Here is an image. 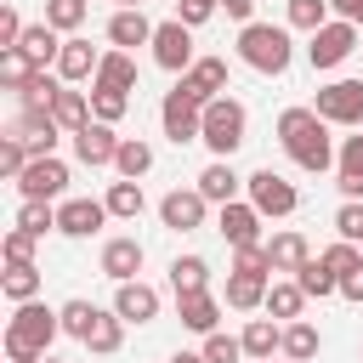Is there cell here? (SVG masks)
Wrapping results in <instances>:
<instances>
[{
    "label": "cell",
    "mask_w": 363,
    "mask_h": 363,
    "mask_svg": "<svg viewBox=\"0 0 363 363\" xmlns=\"http://www.w3.org/2000/svg\"><path fill=\"white\" fill-rule=\"evenodd\" d=\"M278 142H284V153L306 176H323L340 159L335 153V136H329V119H318V108H284L278 113Z\"/></svg>",
    "instance_id": "cell-1"
},
{
    "label": "cell",
    "mask_w": 363,
    "mask_h": 363,
    "mask_svg": "<svg viewBox=\"0 0 363 363\" xmlns=\"http://www.w3.org/2000/svg\"><path fill=\"white\" fill-rule=\"evenodd\" d=\"M57 335H62V312H51L40 301H23L6 318V363H45Z\"/></svg>",
    "instance_id": "cell-2"
},
{
    "label": "cell",
    "mask_w": 363,
    "mask_h": 363,
    "mask_svg": "<svg viewBox=\"0 0 363 363\" xmlns=\"http://www.w3.org/2000/svg\"><path fill=\"white\" fill-rule=\"evenodd\" d=\"M238 62L255 68V74H289V62H295L289 28H278V23H250V28H238Z\"/></svg>",
    "instance_id": "cell-3"
},
{
    "label": "cell",
    "mask_w": 363,
    "mask_h": 363,
    "mask_svg": "<svg viewBox=\"0 0 363 363\" xmlns=\"http://www.w3.org/2000/svg\"><path fill=\"white\" fill-rule=\"evenodd\" d=\"M244 130H250V113H244V102L238 96H216L210 108H204V147L216 153V159H233L238 147H244Z\"/></svg>",
    "instance_id": "cell-4"
},
{
    "label": "cell",
    "mask_w": 363,
    "mask_h": 363,
    "mask_svg": "<svg viewBox=\"0 0 363 363\" xmlns=\"http://www.w3.org/2000/svg\"><path fill=\"white\" fill-rule=\"evenodd\" d=\"M352 51H357V23H340V17H329V23H323V28L306 40V62H312L318 74L340 68Z\"/></svg>",
    "instance_id": "cell-5"
},
{
    "label": "cell",
    "mask_w": 363,
    "mask_h": 363,
    "mask_svg": "<svg viewBox=\"0 0 363 363\" xmlns=\"http://www.w3.org/2000/svg\"><path fill=\"white\" fill-rule=\"evenodd\" d=\"M159 125H164V136H170L176 147H187V142L204 136V102H193V96L176 85V91H164V102H159Z\"/></svg>",
    "instance_id": "cell-6"
},
{
    "label": "cell",
    "mask_w": 363,
    "mask_h": 363,
    "mask_svg": "<svg viewBox=\"0 0 363 363\" xmlns=\"http://www.w3.org/2000/svg\"><path fill=\"white\" fill-rule=\"evenodd\" d=\"M244 187H250V204H255L261 216H295V204H301L295 182H284L272 164H261L255 176H244Z\"/></svg>",
    "instance_id": "cell-7"
},
{
    "label": "cell",
    "mask_w": 363,
    "mask_h": 363,
    "mask_svg": "<svg viewBox=\"0 0 363 363\" xmlns=\"http://www.w3.org/2000/svg\"><path fill=\"white\" fill-rule=\"evenodd\" d=\"M153 62L164 68V74H187L199 57H193V28L182 23V17H170V23H159L153 28Z\"/></svg>",
    "instance_id": "cell-8"
},
{
    "label": "cell",
    "mask_w": 363,
    "mask_h": 363,
    "mask_svg": "<svg viewBox=\"0 0 363 363\" xmlns=\"http://www.w3.org/2000/svg\"><path fill=\"white\" fill-rule=\"evenodd\" d=\"M17 193H23V199H40V204L62 199V193H68V164H62L57 153H40V159H28V170L17 176Z\"/></svg>",
    "instance_id": "cell-9"
},
{
    "label": "cell",
    "mask_w": 363,
    "mask_h": 363,
    "mask_svg": "<svg viewBox=\"0 0 363 363\" xmlns=\"http://www.w3.org/2000/svg\"><path fill=\"white\" fill-rule=\"evenodd\" d=\"M312 108L329 125H363V79H329Z\"/></svg>",
    "instance_id": "cell-10"
},
{
    "label": "cell",
    "mask_w": 363,
    "mask_h": 363,
    "mask_svg": "<svg viewBox=\"0 0 363 363\" xmlns=\"http://www.w3.org/2000/svg\"><path fill=\"white\" fill-rule=\"evenodd\" d=\"M204 210H210V199H204L199 187H170V193L159 199V221H164L170 233H199V227H204Z\"/></svg>",
    "instance_id": "cell-11"
},
{
    "label": "cell",
    "mask_w": 363,
    "mask_h": 363,
    "mask_svg": "<svg viewBox=\"0 0 363 363\" xmlns=\"http://www.w3.org/2000/svg\"><path fill=\"white\" fill-rule=\"evenodd\" d=\"M119 142H125V136H113V125L91 119L85 130H74V159L91 164V170H108V164L119 159Z\"/></svg>",
    "instance_id": "cell-12"
},
{
    "label": "cell",
    "mask_w": 363,
    "mask_h": 363,
    "mask_svg": "<svg viewBox=\"0 0 363 363\" xmlns=\"http://www.w3.org/2000/svg\"><path fill=\"white\" fill-rule=\"evenodd\" d=\"M216 233H221L233 250H250V244H261V210H255L250 199H233V204H221Z\"/></svg>",
    "instance_id": "cell-13"
},
{
    "label": "cell",
    "mask_w": 363,
    "mask_h": 363,
    "mask_svg": "<svg viewBox=\"0 0 363 363\" xmlns=\"http://www.w3.org/2000/svg\"><path fill=\"white\" fill-rule=\"evenodd\" d=\"M176 85H182L193 102H204V108H210L216 96H227V62H221V57H199Z\"/></svg>",
    "instance_id": "cell-14"
},
{
    "label": "cell",
    "mask_w": 363,
    "mask_h": 363,
    "mask_svg": "<svg viewBox=\"0 0 363 363\" xmlns=\"http://www.w3.org/2000/svg\"><path fill=\"white\" fill-rule=\"evenodd\" d=\"M96 68H102V51H96L91 40L68 34V40H62V57H57V79H62V85H79V79H96Z\"/></svg>",
    "instance_id": "cell-15"
},
{
    "label": "cell",
    "mask_w": 363,
    "mask_h": 363,
    "mask_svg": "<svg viewBox=\"0 0 363 363\" xmlns=\"http://www.w3.org/2000/svg\"><path fill=\"white\" fill-rule=\"evenodd\" d=\"M102 221H108L102 199H62L57 204V233H68V238H91Z\"/></svg>",
    "instance_id": "cell-16"
},
{
    "label": "cell",
    "mask_w": 363,
    "mask_h": 363,
    "mask_svg": "<svg viewBox=\"0 0 363 363\" xmlns=\"http://www.w3.org/2000/svg\"><path fill=\"white\" fill-rule=\"evenodd\" d=\"M6 136H17V142H23V147L40 159V153H57V136H62V125H57L51 113H17Z\"/></svg>",
    "instance_id": "cell-17"
},
{
    "label": "cell",
    "mask_w": 363,
    "mask_h": 363,
    "mask_svg": "<svg viewBox=\"0 0 363 363\" xmlns=\"http://www.w3.org/2000/svg\"><path fill=\"white\" fill-rule=\"evenodd\" d=\"M113 312H119L125 323H153V318H159V289L142 284V278H130V284L113 289Z\"/></svg>",
    "instance_id": "cell-18"
},
{
    "label": "cell",
    "mask_w": 363,
    "mask_h": 363,
    "mask_svg": "<svg viewBox=\"0 0 363 363\" xmlns=\"http://www.w3.org/2000/svg\"><path fill=\"white\" fill-rule=\"evenodd\" d=\"M153 28H159V23H147V11H113V17H108V45H113V51L153 45Z\"/></svg>",
    "instance_id": "cell-19"
},
{
    "label": "cell",
    "mask_w": 363,
    "mask_h": 363,
    "mask_svg": "<svg viewBox=\"0 0 363 363\" xmlns=\"http://www.w3.org/2000/svg\"><path fill=\"white\" fill-rule=\"evenodd\" d=\"M193 187H199L210 204H233V199H238V187H244V176L233 170V159H210V164L199 170V182H193Z\"/></svg>",
    "instance_id": "cell-20"
},
{
    "label": "cell",
    "mask_w": 363,
    "mask_h": 363,
    "mask_svg": "<svg viewBox=\"0 0 363 363\" xmlns=\"http://www.w3.org/2000/svg\"><path fill=\"white\" fill-rule=\"evenodd\" d=\"M142 261H147V250H142L136 238H108V244H102V272H108L113 284H130V278L142 272Z\"/></svg>",
    "instance_id": "cell-21"
},
{
    "label": "cell",
    "mask_w": 363,
    "mask_h": 363,
    "mask_svg": "<svg viewBox=\"0 0 363 363\" xmlns=\"http://www.w3.org/2000/svg\"><path fill=\"white\" fill-rule=\"evenodd\" d=\"M176 318H182L193 335H216V323H221V301H216L210 289H199V295H176Z\"/></svg>",
    "instance_id": "cell-22"
},
{
    "label": "cell",
    "mask_w": 363,
    "mask_h": 363,
    "mask_svg": "<svg viewBox=\"0 0 363 363\" xmlns=\"http://www.w3.org/2000/svg\"><path fill=\"white\" fill-rule=\"evenodd\" d=\"M238 340H244V357L250 363H267L272 352H284V323L278 318H250Z\"/></svg>",
    "instance_id": "cell-23"
},
{
    "label": "cell",
    "mask_w": 363,
    "mask_h": 363,
    "mask_svg": "<svg viewBox=\"0 0 363 363\" xmlns=\"http://www.w3.org/2000/svg\"><path fill=\"white\" fill-rule=\"evenodd\" d=\"M91 91H136V57L130 51H102V68L91 79Z\"/></svg>",
    "instance_id": "cell-24"
},
{
    "label": "cell",
    "mask_w": 363,
    "mask_h": 363,
    "mask_svg": "<svg viewBox=\"0 0 363 363\" xmlns=\"http://www.w3.org/2000/svg\"><path fill=\"white\" fill-rule=\"evenodd\" d=\"M267 255H272V272H301L306 261H312V244H306V233H272L267 238Z\"/></svg>",
    "instance_id": "cell-25"
},
{
    "label": "cell",
    "mask_w": 363,
    "mask_h": 363,
    "mask_svg": "<svg viewBox=\"0 0 363 363\" xmlns=\"http://www.w3.org/2000/svg\"><path fill=\"white\" fill-rule=\"evenodd\" d=\"M335 187L346 199H363V136H346L340 142V159H335Z\"/></svg>",
    "instance_id": "cell-26"
},
{
    "label": "cell",
    "mask_w": 363,
    "mask_h": 363,
    "mask_svg": "<svg viewBox=\"0 0 363 363\" xmlns=\"http://www.w3.org/2000/svg\"><path fill=\"white\" fill-rule=\"evenodd\" d=\"M51 119H57L68 136H74V130H85V125H91V96H85V91H74V85H62V91L51 96Z\"/></svg>",
    "instance_id": "cell-27"
},
{
    "label": "cell",
    "mask_w": 363,
    "mask_h": 363,
    "mask_svg": "<svg viewBox=\"0 0 363 363\" xmlns=\"http://www.w3.org/2000/svg\"><path fill=\"white\" fill-rule=\"evenodd\" d=\"M170 289H176V295L210 289V261H204V255H176V261H170Z\"/></svg>",
    "instance_id": "cell-28"
},
{
    "label": "cell",
    "mask_w": 363,
    "mask_h": 363,
    "mask_svg": "<svg viewBox=\"0 0 363 363\" xmlns=\"http://www.w3.org/2000/svg\"><path fill=\"white\" fill-rule=\"evenodd\" d=\"M301 306H306V289H301L295 278H284V284H272V289H267V306H261V312H267V318H278V323H295V318H301Z\"/></svg>",
    "instance_id": "cell-29"
},
{
    "label": "cell",
    "mask_w": 363,
    "mask_h": 363,
    "mask_svg": "<svg viewBox=\"0 0 363 363\" xmlns=\"http://www.w3.org/2000/svg\"><path fill=\"white\" fill-rule=\"evenodd\" d=\"M113 170H119V182H142V176L153 170V147H147L142 136H125V142H119V159H113Z\"/></svg>",
    "instance_id": "cell-30"
},
{
    "label": "cell",
    "mask_w": 363,
    "mask_h": 363,
    "mask_svg": "<svg viewBox=\"0 0 363 363\" xmlns=\"http://www.w3.org/2000/svg\"><path fill=\"white\" fill-rule=\"evenodd\" d=\"M23 51L45 68V62H57V57H62V34H57L51 23H28V28H23Z\"/></svg>",
    "instance_id": "cell-31"
},
{
    "label": "cell",
    "mask_w": 363,
    "mask_h": 363,
    "mask_svg": "<svg viewBox=\"0 0 363 363\" xmlns=\"http://www.w3.org/2000/svg\"><path fill=\"white\" fill-rule=\"evenodd\" d=\"M102 204H108V216H119V221H136V216L147 210V193H142V182H113Z\"/></svg>",
    "instance_id": "cell-32"
},
{
    "label": "cell",
    "mask_w": 363,
    "mask_h": 363,
    "mask_svg": "<svg viewBox=\"0 0 363 363\" xmlns=\"http://www.w3.org/2000/svg\"><path fill=\"white\" fill-rule=\"evenodd\" d=\"M267 278H244V272H233L227 278V306L233 312H255V306H267Z\"/></svg>",
    "instance_id": "cell-33"
},
{
    "label": "cell",
    "mask_w": 363,
    "mask_h": 363,
    "mask_svg": "<svg viewBox=\"0 0 363 363\" xmlns=\"http://www.w3.org/2000/svg\"><path fill=\"white\" fill-rule=\"evenodd\" d=\"M119 340H125V318H119V312H96V323H91L85 346H91L96 357H113V352H119Z\"/></svg>",
    "instance_id": "cell-34"
},
{
    "label": "cell",
    "mask_w": 363,
    "mask_h": 363,
    "mask_svg": "<svg viewBox=\"0 0 363 363\" xmlns=\"http://www.w3.org/2000/svg\"><path fill=\"white\" fill-rule=\"evenodd\" d=\"M318 346H323V340H318V329H312L306 318L284 323V357H289V363H312V357H318Z\"/></svg>",
    "instance_id": "cell-35"
},
{
    "label": "cell",
    "mask_w": 363,
    "mask_h": 363,
    "mask_svg": "<svg viewBox=\"0 0 363 363\" xmlns=\"http://www.w3.org/2000/svg\"><path fill=\"white\" fill-rule=\"evenodd\" d=\"M34 74H40V62H34V57H28L23 45L0 51V85H6V91H23V85H28Z\"/></svg>",
    "instance_id": "cell-36"
},
{
    "label": "cell",
    "mask_w": 363,
    "mask_h": 363,
    "mask_svg": "<svg viewBox=\"0 0 363 363\" xmlns=\"http://www.w3.org/2000/svg\"><path fill=\"white\" fill-rule=\"evenodd\" d=\"M295 284L306 289V301H329V295H340V278L323 267V255H318V261H306V267L295 272Z\"/></svg>",
    "instance_id": "cell-37"
},
{
    "label": "cell",
    "mask_w": 363,
    "mask_h": 363,
    "mask_svg": "<svg viewBox=\"0 0 363 363\" xmlns=\"http://www.w3.org/2000/svg\"><path fill=\"white\" fill-rule=\"evenodd\" d=\"M0 289H6V301H17V306L34 301V295H40V267H34V261H28V267H6V272H0Z\"/></svg>",
    "instance_id": "cell-38"
},
{
    "label": "cell",
    "mask_w": 363,
    "mask_h": 363,
    "mask_svg": "<svg viewBox=\"0 0 363 363\" xmlns=\"http://www.w3.org/2000/svg\"><path fill=\"white\" fill-rule=\"evenodd\" d=\"M85 17H91V6H85V0H45V23H51L57 34H74Z\"/></svg>",
    "instance_id": "cell-39"
},
{
    "label": "cell",
    "mask_w": 363,
    "mask_h": 363,
    "mask_svg": "<svg viewBox=\"0 0 363 363\" xmlns=\"http://www.w3.org/2000/svg\"><path fill=\"white\" fill-rule=\"evenodd\" d=\"M57 312H62V335H74V340H85V335H91V323H96V312H102V306H91V301H62V306H57Z\"/></svg>",
    "instance_id": "cell-40"
},
{
    "label": "cell",
    "mask_w": 363,
    "mask_h": 363,
    "mask_svg": "<svg viewBox=\"0 0 363 363\" xmlns=\"http://www.w3.org/2000/svg\"><path fill=\"white\" fill-rule=\"evenodd\" d=\"M323 267H329L335 278H346V272H357V267H363V244H346V238H335V244L323 250Z\"/></svg>",
    "instance_id": "cell-41"
},
{
    "label": "cell",
    "mask_w": 363,
    "mask_h": 363,
    "mask_svg": "<svg viewBox=\"0 0 363 363\" xmlns=\"http://www.w3.org/2000/svg\"><path fill=\"white\" fill-rule=\"evenodd\" d=\"M323 23H329V0H289V28L318 34Z\"/></svg>",
    "instance_id": "cell-42"
},
{
    "label": "cell",
    "mask_w": 363,
    "mask_h": 363,
    "mask_svg": "<svg viewBox=\"0 0 363 363\" xmlns=\"http://www.w3.org/2000/svg\"><path fill=\"white\" fill-rule=\"evenodd\" d=\"M204 363H250V357H244V340L238 335H221L216 329V335H204Z\"/></svg>",
    "instance_id": "cell-43"
},
{
    "label": "cell",
    "mask_w": 363,
    "mask_h": 363,
    "mask_svg": "<svg viewBox=\"0 0 363 363\" xmlns=\"http://www.w3.org/2000/svg\"><path fill=\"white\" fill-rule=\"evenodd\" d=\"M17 227H23V233H34V238H45V227H57V210H51V204H40V199H23Z\"/></svg>",
    "instance_id": "cell-44"
},
{
    "label": "cell",
    "mask_w": 363,
    "mask_h": 363,
    "mask_svg": "<svg viewBox=\"0 0 363 363\" xmlns=\"http://www.w3.org/2000/svg\"><path fill=\"white\" fill-rule=\"evenodd\" d=\"M233 272H244V278H272V255H267V244L233 250Z\"/></svg>",
    "instance_id": "cell-45"
},
{
    "label": "cell",
    "mask_w": 363,
    "mask_h": 363,
    "mask_svg": "<svg viewBox=\"0 0 363 363\" xmlns=\"http://www.w3.org/2000/svg\"><path fill=\"white\" fill-rule=\"evenodd\" d=\"M335 238L363 244V199H346V204L335 210Z\"/></svg>",
    "instance_id": "cell-46"
},
{
    "label": "cell",
    "mask_w": 363,
    "mask_h": 363,
    "mask_svg": "<svg viewBox=\"0 0 363 363\" xmlns=\"http://www.w3.org/2000/svg\"><path fill=\"white\" fill-rule=\"evenodd\" d=\"M125 108H130V96H125V91H91V119L113 125V119H125Z\"/></svg>",
    "instance_id": "cell-47"
},
{
    "label": "cell",
    "mask_w": 363,
    "mask_h": 363,
    "mask_svg": "<svg viewBox=\"0 0 363 363\" xmlns=\"http://www.w3.org/2000/svg\"><path fill=\"white\" fill-rule=\"evenodd\" d=\"M28 159H34V153H28L17 136H0V176H6V182H17V176L28 170Z\"/></svg>",
    "instance_id": "cell-48"
},
{
    "label": "cell",
    "mask_w": 363,
    "mask_h": 363,
    "mask_svg": "<svg viewBox=\"0 0 363 363\" xmlns=\"http://www.w3.org/2000/svg\"><path fill=\"white\" fill-rule=\"evenodd\" d=\"M0 255H6V267H28V261H34V233L11 227V233L0 238Z\"/></svg>",
    "instance_id": "cell-49"
},
{
    "label": "cell",
    "mask_w": 363,
    "mask_h": 363,
    "mask_svg": "<svg viewBox=\"0 0 363 363\" xmlns=\"http://www.w3.org/2000/svg\"><path fill=\"white\" fill-rule=\"evenodd\" d=\"M216 6H221V0H176V17H182L187 28H199V23L216 17Z\"/></svg>",
    "instance_id": "cell-50"
},
{
    "label": "cell",
    "mask_w": 363,
    "mask_h": 363,
    "mask_svg": "<svg viewBox=\"0 0 363 363\" xmlns=\"http://www.w3.org/2000/svg\"><path fill=\"white\" fill-rule=\"evenodd\" d=\"M221 11H227L233 23H244V28L255 23V0H221Z\"/></svg>",
    "instance_id": "cell-51"
},
{
    "label": "cell",
    "mask_w": 363,
    "mask_h": 363,
    "mask_svg": "<svg viewBox=\"0 0 363 363\" xmlns=\"http://www.w3.org/2000/svg\"><path fill=\"white\" fill-rule=\"evenodd\" d=\"M329 11H335L340 23H357V28H363V0H329Z\"/></svg>",
    "instance_id": "cell-52"
},
{
    "label": "cell",
    "mask_w": 363,
    "mask_h": 363,
    "mask_svg": "<svg viewBox=\"0 0 363 363\" xmlns=\"http://www.w3.org/2000/svg\"><path fill=\"white\" fill-rule=\"evenodd\" d=\"M340 295H346V301H357V306H363V267H357V272H346V278H340Z\"/></svg>",
    "instance_id": "cell-53"
},
{
    "label": "cell",
    "mask_w": 363,
    "mask_h": 363,
    "mask_svg": "<svg viewBox=\"0 0 363 363\" xmlns=\"http://www.w3.org/2000/svg\"><path fill=\"white\" fill-rule=\"evenodd\" d=\"M170 363H204V352H176Z\"/></svg>",
    "instance_id": "cell-54"
},
{
    "label": "cell",
    "mask_w": 363,
    "mask_h": 363,
    "mask_svg": "<svg viewBox=\"0 0 363 363\" xmlns=\"http://www.w3.org/2000/svg\"><path fill=\"white\" fill-rule=\"evenodd\" d=\"M113 6H119V11H142V0H113Z\"/></svg>",
    "instance_id": "cell-55"
},
{
    "label": "cell",
    "mask_w": 363,
    "mask_h": 363,
    "mask_svg": "<svg viewBox=\"0 0 363 363\" xmlns=\"http://www.w3.org/2000/svg\"><path fill=\"white\" fill-rule=\"evenodd\" d=\"M45 363H57V357H45Z\"/></svg>",
    "instance_id": "cell-56"
},
{
    "label": "cell",
    "mask_w": 363,
    "mask_h": 363,
    "mask_svg": "<svg viewBox=\"0 0 363 363\" xmlns=\"http://www.w3.org/2000/svg\"><path fill=\"white\" fill-rule=\"evenodd\" d=\"M267 363H272V357H267ZM284 363H289V357H284Z\"/></svg>",
    "instance_id": "cell-57"
}]
</instances>
